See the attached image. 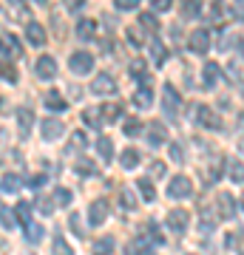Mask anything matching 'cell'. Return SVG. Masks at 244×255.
I'll list each match as a JSON object with an SVG mask.
<instances>
[{
    "mask_svg": "<svg viewBox=\"0 0 244 255\" xmlns=\"http://www.w3.org/2000/svg\"><path fill=\"white\" fill-rule=\"evenodd\" d=\"M37 207H40V213H43V216H51V213H54V199H48V196H40V201H37Z\"/></svg>",
    "mask_w": 244,
    "mask_h": 255,
    "instance_id": "39",
    "label": "cell"
},
{
    "mask_svg": "<svg viewBox=\"0 0 244 255\" xmlns=\"http://www.w3.org/2000/svg\"><path fill=\"white\" fill-rule=\"evenodd\" d=\"M182 14L185 17H199L202 14V0H185V6H182Z\"/></svg>",
    "mask_w": 244,
    "mask_h": 255,
    "instance_id": "31",
    "label": "cell"
},
{
    "mask_svg": "<svg viewBox=\"0 0 244 255\" xmlns=\"http://www.w3.org/2000/svg\"><path fill=\"white\" fill-rule=\"evenodd\" d=\"M117 82H114V77H111V74H97V80L91 82V91L94 94H100V97H111V94H117Z\"/></svg>",
    "mask_w": 244,
    "mask_h": 255,
    "instance_id": "6",
    "label": "cell"
},
{
    "mask_svg": "<svg viewBox=\"0 0 244 255\" xmlns=\"http://www.w3.org/2000/svg\"><path fill=\"white\" fill-rule=\"evenodd\" d=\"M20 187H23V179H20L17 173H6L3 176V190L6 193H17Z\"/></svg>",
    "mask_w": 244,
    "mask_h": 255,
    "instance_id": "30",
    "label": "cell"
},
{
    "mask_svg": "<svg viewBox=\"0 0 244 255\" xmlns=\"http://www.w3.org/2000/svg\"><path fill=\"white\" fill-rule=\"evenodd\" d=\"M227 170H230L227 176H230V179H233L236 184H242V170H244V167H242V159H236V162H230V167H227Z\"/></svg>",
    "mask_w": 244,
    "mask_h": 255,
    "instance_id": "40",
    "label": "cell"
},
{
    "mask_svg": "<svg viewBox=\"0 0 244 255\" xmlns=\"http://www.w3.org/2000/svg\"><path fill=\"white\" fill-rule=\"evenodd\" d=\"M168 150H171V159H173L176 164H182V162H185V150H182V145H179V142H171V147H168Z\"/></svg>",
    "mask_w": 244,
    "mask_h": 255,
    "instance_id": "43",
    "label": "cell"
},
{
    "mask_svg": "<svg viewBox=\"0 0 244 255\" xmlns=\"http://www.w3.org/2000/svg\"><path fill=\"white\" fill-rule=\"evenodd\" d=\"M125 255H139V253H136V244H128L125 247Z\"/></svg>",
    "mask_w": 244,
    "mask_h": 255,
    "instance_id": "52",
    "label": "cell"
},
{
    "mask_svg": "<svg viewBox=\"0 0 244 255\" xmlns=\"http://www.w3.org/2000/svg\"><path fill=\"white\" fill-rule=\"evenodd\" d=\"M122 102H105V105H100V117L102 122H117L119 117H122Z\"/></svg>",
    "mask_w": 244,
    "mask_h": 255,
    "instance_id": "15",
    "label": "cell"
},
{
    "mask_svg": "<svg viewBox=\"0 0 244 255\" xmlns=\"http://www.w3.org/2000/svg\"><path fill=\"white\" fill-rule=\"evenodd\" d=\"M77 37L80 40H97V23L88 17H82L80 23H77Z\"/></svg>",
    "mask_w": 244,
    "mask_h": 255,
    "instance_id": "17",
    "label": "cell"
},
{
    "mask_svg": "<svg viewBox=\"0 0 244 255\" xmlns=\"http://www.w3.org/2000/svg\"><path fill=\"white\" fill-rule=\"evenodd\" d=\"M139 159H142V153H139L136 147H125V150L119 153V164H122L125 170H134L136 164H139Z\"/></svg>",
    "mask_w": 244,
    "mask_h": 255,
    "instance_id": "18",
    "label": "cell"
},
{
    "mask_svg": "<svg viewBox=\"0 0 244 255\" xmlns=\"http://www.w3.org/2000/svg\"><path fill=\"white\" fill-rule=\"evenodd\" d=\"M37 74H40L43 80L57 77V60H54V57H48V54H43L40 60H37Z\"/></svg>",
    "mask_w": 244,
    "mask_h": 255,
    "instance_id": "14",
    "label": "cell"
},
{
    "mask_svg": "<svg viewBox=\"0 0 244 255\" xmlns=\"http://www.w3.org/2000/svg\"><path fill=\"white\" fill-rule=\"evenodd\" d=\"M45 182H48V176H45V173H37V176H31V179H28V184H31V187H43Z\"/></svg>",
    "mask_w": 244,
    "mask_h": 255,
    "instance_id": "48",
    "label": "cell"
},
{
    "mask_svg": "<svg viewBox=\"0 0 244 255\" xmlns=\"http://www.w3.org/2000/svg\"><path fill=\"white\" fill-rule=\"evenodd\" d=\"M139 26H145V28H151V31H156V28H159V20H156L154 14H139Z\"/></svg>",
    "mask_w": 244,
    "mask_h": 255,
    "instance_id": "45",
    "label": "cell"
},
{
    "mask_svg": "<svg viewBox=\"0 0 244 255\" xmlns=\"http://www.w3.org/2000/svg\"><path fill=\"white\" fill-rule=\"evenodd\" d=\"M0 224H3V230H6V233L17 227V219H14V210H9V207H0Z\"/></svg>",
    "mask_w": 244,
    "mask_h": 255,
    "instance_id": "29",
    "label": "cell"
},
{
    "mask_svg": "<svg viewBox=\"0 0 244 255\" xmlns=\"http://www.w3.org/2000/svg\"><path fill=\"white\" fill-rule=\"evenodd\" d=\"M151 176H154V179H162V176H165V164L162 162H154V164H151Z\"/></svg>",
    "mask_w": 244,
    "mask_h": 255,
    "instance_id": "49",
    "label": "cell"
},
{
    "mask_svg": "<svg viewBox=\"0 0 244 255\" xmlns=\"http://www.w3.org/2000/svg\"><path fill=\"white\" fill-rule=\"evenodd\" d=\"M71 201H74V196H71V190H68V187H57V190H54V204L68 207Z\"/></svg>",
    "mask_w": 244,
    "mask_h": 255,
    "instance_id": "33",
    "label": "cell"
},
{
    "mask_svg": "<svg viewBox=\"0 0 244 255\" xmlns=\"http://www.w3.org/2000/svg\"><path fill=\"white\" fill-rule=\"evenodd\" d=\"M145 136H148V145H162L165 136H168V128L162 125V122H151V125L145 128Z\"/></svg>",
    "mask_w": 244,
    "mask_h": 255,
    "instance_id": "12",
    "label": "cell"
},
{
    "mask_svg": "<svg viewBox=\"0 0 244 255\" xmlns=\"http://www.w3.org/2000/svg\"><path fill=\"white\" fill-rule=\"evenodd\" d=\"M37 3H45V0H37Z\"/></svg>",
    "mask_w": 244,
    "mask_h": 255,
    "instance_id": "54",
    "label": "cell"
},
{
    "mask_svg": "<svg viewBox=\"0 0 244 255\" xmlns=\"http://www.w3.org/2000/svg\"><path fill=\"white\" fill-rule=\"evenodd\" d=\"M219 179H222V173H219V164H216V167H210L208 170V184H216Z\"/></svg>",
    "mask_w": 244,
    "mask_h": 255,
    "instance_id": "51",
    "label": "cell"
},
{
    "mask_svg": "<svg viewBox=\"0 0 244 255\" xmlns=\"http://www.w3.org/2000/svg\"><path fill=\"white\" fill-rule=\"evenodd\" d=\"M165 224H168L173 233H185V230H188V210H179V207L171 210L168 219H165Z\"/></svg>",
    "mask_w": 244,
    "mask_h": 255,
    "instance_id": "11",
    "label": "cell"
},
{
    "mask_svg": "<svg viewBox=\"0 0 244 255\" xmlns=\"http://www.w3.org/2000/svg\"><path fill=\"white\" fill-rule=\"evenodd\" d=\"M105 219H108V199L91 201V207H88V221L94 224V227H100V224H105Z\"/></svg>",
    "mask_w": 244,
    "mask_h": 255,
    "instance_id": "8",
    "label": "cell"
},
{
    "mask_svg": "<svg viewBox=\"0 0 244 255\" xmlns=\"http://www.w3.org/2000/svg\"><path fill=\"white\" fill-rule=\"evenodd\" d=\"M0 77L9 82H17V71H14V65H11V60H3L0 63Z\"/></svg>",
    "mask_w": 244,
    "mask_h": 255,
    "instance_id": "36",
    "label": "cell"
},
{
    "mask_svg": "<svg viewBox=\"0 0 244 255\" xmlns=\"http://www.w3.org/2000/svg\"><path fill=\"white\" fill-rule=\"evenodd\" d=\"M14 219H17V224H28L31 221V204L28 201H20L14 207Z\"/></svg>",
    "mask_w": 244,
    "mask_h": 255,
    "instance_id": "28",
    "label": "cell"
},
{
    "mask_svg": "<svg viewBox=\"0 0 244 255\" xmlns=\"http://www.w3.org/2000/svg\"><path fill=\"white\" fill-rule=\"evenodd\" d=\"M51 255H74V247L65 241V238L57 236L54 241H51Z\"/></svg>",
    "mask_w": 244,
    "mask_h": 255,
    "instance_id": "27",
    "label": "cell"
},
{
    "mask_svg": "<svg viewBox=\"0 0 244 255\" xmlns=\"http://www.w3.org/2000/svg\"><path fill=\"white\" fill-rule=\"evenodd\" d=\"M131 74H134L136 80L139 82H145V85H148V63H145V60H134V63H131Z\"/></svg>",
    "mask_w": 244,
    "mask_h": 255,
    "instance_id": "25",
    "label": "cell"
},
{
    "mask_svg": "<svg viewBox=\"0 0 244 255\" xmlns=\"http://www.w3.org/2000/svg\"><path fill=\"white\" fill-rule=\"evenodd\" d=\"M190 255H199V253H190Z\"/></svg>",
    "mask_w": 244,
    "mask_h": 255,
    "instance_id": "55",
    "label": "cell"
},
{
    "mask_svg": "<svg viewBox=\"0 0 244 255\" xmlns=\"http://www.w3.org/2000/svg\"><path fill=\"white\" fill-rule=\"evenodd\" d=\"M26 37H28V43H31V46H45V40H48V37H45V28L40 26V23H34V20H31V23H26Z\"/></svg>",
    "mask_w": 244,
    "mask_h": 255,
    "instance_id": "13",
    "label": "cell"
},
{
    "mask_svg": "<svg viewBox=\"0 0 244 255\" xmlns=\"http://www.w3.org/2000/svg\"><path fill=\"white\" fill-rule=\"evenodd\" d=\"M63 3H65V9L68 11H80L82 6H85V0H63Z\"/></svg>",
    "mask_w": 244,
    "mask_h": 255,
    "instance_id": "50",
    "label": "cell"
},
{
    "mask_svg": "<svg viewBox=\"0 0 244 255\" xmlns=\"http://www.w3.org/2000/svg\"><path fill=\"white\" fill-rule=\"evenodd\" d=\"M82 147H85V133L82 130H74L71 142H68V150H82Z\"/></svg>",
    "mask_w": 244,
    "mask_h": 255,
    "instance_id": "41",
    "label": "cell"
},
{
    "mask_svg": "<svg viewBox=\"0 0 244 255\" xmlns=\"http://www.w3.org/2000/svg\"><path fill=\"white\" fill-rule=\"evenodd\" d=\"M230 43H239V34L225 31V34H222V40H219V48H222V51H227V48H230Z\"/></svg>",
    "mask_w": 244,
    "mask_h": 255,
    "instance_id": "44",
    "label": "cell"
},
{
    "mask_svg": "<svg viewBox=\"0 0 244 255\" xmlns=\"http://www.w3.org/2000/svg\"><path fill=\"white\" fill-rule=\"evenodd\" d=\"M151 6H154V11H168L173 6V0H151Z\"/></svg>",
    "mask_w": 244,
    "mask_h": 255,
    "instance_id": "47",
    "label": "cell"
},
{
    "mask_svg": "<svg viewBox=\"0 0 244 255\" xmlns=\"http://www.w3.org/2000/svg\"><path fill=\"white\" fill-rule=\"evenodd\" d=\"M162 108H165V117L168 119H176L182 114V94L176 91V85L165 82L162 88Z\"/></svg>",
    "mask_w": 244,
    "mask_h": 255,
    "instance_id": "1",
    "label": "cell"
},
{
    "mask_svg": "<svg viewBox=\"0 0 244 255\" xmlns=\"http://www.w3.org/2000/svg\"><path fill=\"white\" fill-rule=\"evenodd\" d=\"M188 48L193 54H205L210 48V31L208 28H196V31H190L188 34Z\"/></svg>",
    "mask_w": 244,
    "mask_h": 255,
    "instance_id": "4",
    "label": "cell"
},
{
    "mask_svg": "<svg viewBox=\"0 0 244 255\" xmlns=\"http://www.w3.org/2000/svg\"><path fill=\"white\" fill-rule=\"evenodd\" d=\"M82 119H85V122H88L91 128H100V125H102L100 108H85V111H82Z\"/></svg>",
    "mask_w": 244,
    "mask_h": 255,
    "instance_id": "34",
    "label": "cell"
},
{
    "mask_svg": "<svg viewBox=\"0 0 244 255\" xmlns=\"http://www.w3.org/2000/svg\"><path fill=\"white\" fill-rule=\"evenodd\" d=\"M122 130H125V136H139L145 130V125L136 117H131V119H125V128H122Z\"/></svg>",
    "mask_w": 244,
    "mask_h": 255,
    "instance_id": "32",
    "label": "cell"
},
{
    "mask_svg": "<svg viewBox=\"0 0 244 255\" xmlns=\"http://www.w3.org/2000/svg\"><path fill=\"white\" fill-rule=\"evenodd\" d=\"M190 193H193V182H190L188 176H173L171 182H168V196L171 199H188Z\"/></svg>",
    "mask_w": 244,
    "mask_h": 255,
    "instance_id": "3",
    "label": "cell"
},
{
    "mask_svg": "<svg viewBox=\"0 0 244 255\" xmlns=\"http://www.w3.org/2000/svg\"><path fill=\"white\" fill-rule=\"evenodd\" d=\"M77 170H80L82 176H97V173H100V170H97V164L91 162V159H80V162H77Z\"/></svg>",
    "mask_w": 244,
    "mask_h": 255,
    "instance_id": "37",
    "label": "cell"
},
{
    "mask_svg": "<svg viewBox=\"0 0 244 255\" xmlns=\"http://www.w3.org/2000/svg\"><path fill=\"white\" fill-rule=\"evenodd\" d=\"M134 102H136V108H151V102H154V94H151V88L148 85H142V88H136L134 94Z\"/></svg>",
    "mask_w": 244,
    "mask_h": 255,
    "instance_id": "23",
    "label": "cell"
},
{
    "mask_svg": "<svg viewBox=\"0 0 244 255\" xmlns=\"http://www.w3.org/2000/svg\"><path fill=\"white\" fill-rule=\"evenodd\" d=\"M216 201H219V210H222V219H236L239 216V201L233 199V193H219Z\"/></svg>",
    "mask_w": 244,
    "mask_h": 255,
    "instance_id": "10",
    "label": "cell"
},
{
    "mask_svg": "<svg viewBox=\"0 0 244 255\" xmlns=\"http://www.w3.org/2000/svg\"><path fill=\"white\" fill-rule=\"evenodd\" d=\"M193 117L205 130H222V119H219L216 111H210L208 105H193Z\"/></svg>",
    "mask_w": 244,
    "mask_h": 255,
    "instance_id": "2",
    "label": "cell"
},
{
    "mask_svg": "<svg viewBox=\"0 0 244 255\" xmlns=\"http://www.w3.org/2000/svg\"><path fill=\"white\" fill-rule=\"evenodd\" d=\"M114 6H117L119 11H134L136 6H139V0H117Z\"/></svg>",
    "mask_w": 244,
    "mask_h": 255,
    "instance_id": "46",
    "label": "cell"
},
{
    "mask_svg": "<svg viewBox=\"0 0 244 255\" xmlns=\"http://www.w3.org/2000/svg\"><path fill=\"white\" fill-rule=\"evenodd\" d=\"M108 253H114V238L105 236V238H100V241H97V247H94V255H108Z\"/></svg>",
    "mask_w": 244,
    "mask_h": 255,
    "instance_id": "35",
    "label": "cell"
},
{
    "mask_svg": "<svg viewBox=\"0 0 244 255\" xmlns=\"http://www.w3.org/2000/svg\"><path fill=\"white\" fill-rule=\"evenodd\" d=\"M97 150H100V159L102 162H111L114 159V142L108 136H100L97 139Z\"/></svg>",
    "mask_w": 244,
    "mask_h": 255,
    "instance_id": "24",
    "label": "cell"
},
{
    "mask_svg": "<svg viewBox=\"0 0 244 255\" xmlns=\"http://www.w3.org/2000/svg\"><path fill=\"white\" fill-rule=\"evenodd\" d=\"M45 108H48V111H54V114H60V111L68 108V102H65L57 91H48V94H45Z\"/></svg>",
    "mask_w": 244,
    "mask_h": 255,
    "instance_id": "21",
    "label": "cell"
},
{
    "mask_svg": "<svg viewBox=\"0 0 244 255\" xmlns=\"http://www.w3.org/2000/svg\"><path fill=\"white\" fill-rule=\"evenodd\" d=\"M119 201H122L125 210H136V204H139V199H136V193L131 190V187H122V190H119Z\"/></svg>",
    "mask_w": 244,
    "mask_h": 255,
    "instance_id": "26",
    "label": "cell"
},
{
    "mask_svg": "<svg viewBox=\"0 0 244 255\" xmlns=\"http://www.w3.org/2000/svg\"><path fill=\"white\" fill-rule=\"evenodd\" d=\"M68 227L77 233V238H85V227H82V221H80V216H77V213H71V216H68Z\"/></svg>",
    "mask_w": 244,
    "mask_h": 255,
    "instance_id": "38",
    "label": "cell"
},
{
    "mask_svg": "<svg viewBox=\"0 0 244 255\" xmlns=\"http://www.w3.org/2000/svg\"><path fill=\"white\" fill-rule=\"evenodd\" d=\"M139 193H142L145 201H154L156 199V190H154V184H151V182H139Z\"/></svg>",
    "mask_w": 244,
    "mask_h": 255,
    "instance_id": "42",
    "label": "cell"
},
{
    "mask_svg": "<svg viewBox=\"0 0 244 255\" xmlns=\"http://www.w3.org/2000/svg\"><path fill=\"white\" fill-rule=\"evenodd\" d=\"M0 164H3V153H0Z\"/></svg>",
    "mask_w": 244,
    "mask_h": 255,
    "instance_id": "53",
    "label": "cell"
},
{
    "mask_svg": "<svg viewBox=\"0 0 244 255\" xmlns=\"http://www.w3.org/2000/svg\"><path fill=\"white\" fill-rule=\"evenodd\" d=\"M0 51L6 54V60H20L23 57V46L14 34H3L0 37Z\"/></svg>",
    "mask_w": 244,
    "mask_h": 255,
    "instance_id": "7",
    "label": "cell"
},
{
    "mask_svg": "<svg viewBox=\"0 0 244 255\" xmlns=\"http://www.w3.org/2000/svg\"><path fill=\"white\" fill-rule=\"evenodd\" d=\"M168 57H171V51L165 48V43L162 40H154V43H151V60H154L156 65H165L168 63Z\"/></svg>",
    "mask_w": 244,
    "mask_h": 255,
    "instance_id": "20",
    "label": "cell"
},
{
    "mask_svg": "<svg viewBox=\"0 0 244 255\" xmlns=\"http://www.w3.org/2000/svg\"><path fill=\"white\" fill-rule=\"evenodd\" d=\"M68 65H71L74 74H91L94 71V54H88V51H74L71 60H68Z\"/></svg>",
    "mask_w": 244,
    "mask_h": 255,
    "instance_id": "5",
    "label": "cell"
},
{
    "mask_svg": "<svg viewBox=\"0 0 244 255\" xmlns=\"http://www.w3.org/2000/svg\"><path fill=\"white\" fill-rule=\"evenodd\" d=\"M43 236H45L43 224H37V221H28V224H26V241H28V244H40Z\"/></svg>",
    "mask_w": 244,
    "mask_h": 255,
    "instance_id": "22",
    "label": "cell"
},
{
    "mask_svg": "<svg viewBox=\"0 0 244 255\" xmlns=\"http://www.w3.org/2000/svg\"><path fill=\"white\" fill-rule=\"evenodd\" d=\"M63 130H65V125L60 122V119H43L40 122V133H43V139L45 142H54V139H60L63 136Z\"/></svg>",
    "mask_w": 244,
    "mask_h": 255,
    "instance_id": "9",
    "label": "cell"
},
{
    "mask_svg": "<svg viewBox=\"0 0 244 255\" xmlns=\"http://www.w3.org/2000/svg\"><path fill=\"white\" fill-rule=\"evenodd\" d=\"M17 125H20V133L28 136V130L34 125V111L31 108H17Z\"/></svg>",
    "mask_w": 244,
    "mask_h": 255,
    "instance_id": "19",
    "label": "cell"
},
{
    "mask_svg": "<svg viewBox=\"0 0 244 255\" xmlns=\"http://www.w3.org/2000/svg\"><path fill=\"white\" fill-rule=\"evenodd\" d=\"M202 77H205V88H216L219 82H222V68L216 63H208L205 71H202Z\"/></svg>",
    "mask_w": 244,
    "mask_h": 255,
    "instance_id": "16",
    "label": "cell"
}]
</instances>
